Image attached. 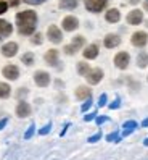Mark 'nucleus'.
Segmentation results:
<instances>
[{"mask_svg":"<svg viewBox=\"0 0 148 160\" xmlns=\"http://www.w3.org/2000/svg\"><path fill=\"white\" fill-rule=\"evenodd\" d=\"M18 32L21 36H32L37 26V13L34 10H24L16 15Z\"/></svg>","mask_w":148,"mask_h":160,"instance_id":"nucleus-1","label":"nucleus"},{"mask_svg":"<svg viewBox=\"0 0 148 160\" xmlns=\"http://www.w3.org/2000/svg\"><path fill=\"white\" fill-rule=\"evenodd\" d=\"M86 10L90 13H101L108 5V0H84Z\"/></svg>","mask_w":148,"mask_h":160,"instance_id":"nucleus-2","label":"nucleus"},{"mask_svg":"<svg viewBox=\"0 0 148 160\" xmlns=\"http://www.w3.org/2000/svg\"><path fill=\"white\" fill-rule=\"evenodd\" d=\"M113 62H114V67H116L118 70L124 71V70L129 68V63H131V55H129L127 52H124V50H123V52H118V53L114 55Z\"/></svg>","mask_w":148,"mask_h":160,"instance_id":"nucleus-3","label":"nucleus"},{"mask_svg":"<svg viewBox=\"0 0 148 160\" xmlns=\"http://www.w3.org/2000/svg\"><path fill=\"white\" fill-rule=\"evenodd\" d=\"M131 44L137 49H143L148 44V32L146 31H135L131 36Z\"/></svg>","mask_w":148,"mask_h":160,"instance_id":"nucleus-4","label":"nucleus"},{"mask_svg":"<svg viewBox=\"0 0 148 160\" xmlns=\"http://www.w3.org/2000/svg\"><path fill=\"white\" fill-rule=\"evenodd\" d=\"M52 78H50V73L49 71H44V70H37L34 73V82H35V86H39V88H47L49 84H50Z\"/></svg>","mask_w":148,"mask_h":160,"instance_id":"nucleus-5","label":"nucleus"},{"mask_svg":"<svg viewBox=\"0 0 148 160\" xmlns=\"http://www.w3.org/2000/svg\"><path fill=\"white\" fill-rule=\"evenodd\" d=\"M126 21H127V24H131V26L142 24L143 23V12L140 10V8H134V10H131L127 13Z\"/></svg>","mask_w":148,"mask_h":160,"instance_id":"nucleus-6","label":"nucleus"},{"mask_svg":"<svg viewBox=\"0 0 148 160\" xmlns=\"http://www.w3.org/2000/svg\"><path fill=\"white\" fill-rule=\"evenodd\" d=\"M47 39L52 42V44H60L63 41V31L57 24H50L49 29H47Z\"/></svg>","mask_w":148,"mask_h":160,"instance_id":"nucleus-7","label":"nucleus"},{"mask_svg":"<svg viewBox=\"0 0 148 160\" xmlns=\"http://www.w3.org/2000/svg\"><path fill=\"white\" fill-rule=\"evenodd\" d=\"M77 28H79V20H77L76 16L68 15V16L63 18V21H61V29H63V31L72 32V31H76Z\"/></svg>","mask_w":148,"mask_h":160,"instance_id":"nucleus-8","label":"nucleus"},{"mask_svg":"<svg viewBox=\"0 0 148 160\" xmlns=\"http://www.w3.org/2000/svg\"><path fill=\"white\" fill-rule=\"evenodd\" d=\"M103 76H105V73H103L101 68H90V71L87 73L86 79H87V82L90 84V86H97L98 82H101Z\"/></svg>","mask_w":148,"mask_h":160,"instance_id":"nucleus-9","label":"nucleus"},{"mask_svg":"<svg viewBox=\"0 0 148 160\" xmlns=\"http://www.w3.org/2000/svg\"><path fill=\"white\" fill-rule=\"evenodd\" d=\"M15 113H16L18 118H27L32 113L31 103H27L26 100H20V102H18V105H16V108H15Z\"/></svg>","mask_w":148,"mask_h":160,"instance_id":"nucleus-10","label":"nucleus"},{"mask_svg":"<svg viewBox=\"0 0 148 160\" xmlns=\"http://www.w3.org/2000/svg\"><path fill=\"white\" fill-rule=\"evenodd\" d=\"M123 39L119 34H114V32H109L103 37V45L106 47V49H116L118 45H121Z\"/></svg>","mask_w":148,"mask_h":160,"instance_id":"nucleus-11","label":"nucleus"},{"mask_svg":"<svg viewBox=\"0 0 148 160\" xmlns=\"http://www.w3.org/2000/svg\"><path fill=\"white\" fill-rule=\"evenodd\" d=\"M2 74L5 76V79L8 81H16L18 78H20V68L16 67V65H5L3 70H2Z\"/></svg>","mask_w":148,"mask_h":160,"instance_id":"nucleus-12","label":"nucleus"},{"mask_svg":"<svg viewBox=\"0 0 148 160\" xmlns=\"http://www.w3.org/2000/svg\"><path fill=\"white\" fill-rule=\"evenodd\" d=\"M44 60L49 67H57V65L60 63V50H57V49L47 50L45 55H44Z\"/></svg>","mask_w":148,"mask_h":160,"instance_id":"nucleus-13","label":"nucleus"},{"mask_svg":"<svg viewBox=\"0 0 148 160\" xmlns=\"http://www.w3.org/2000/svg\"><path fill=\"white\" fill-rule=\"evenodd\" d=\"M82 55H84L86 60H95L98 55H100L98 44H89V45H86L84 50H82Z\"/></svg>","mask_w":148,"mask_h":160,"instance_id":"nucleus-14","label":"nucleus"},{"mask_svg":"<svg viewBox=\"0 0 148 160\" xmlns=\"http://www.w3.org/2000/svg\"><path fill=\"white\" fill-rule=\"evenodd\" d=\"M18 49H20V47H18V44L16 42H7V44H3L2 45V55L3 57H7V58H12V57H15V55L18 53Z\"/></svg>","mask_w":148,"mask_h":160,"instance_id":"nucleus-15","label":"nucleus"},{"mask_svg":"<svg viewBox=\"0 0 148 160\" xmlns=\"http://www.w3.org/2000/svg\"><path fill=\"white\" fill-rule=\"evenodd\" d=\"M74 96H76L77 100L84 102V100H87V99L92 97V89L89 86H77L76 91H74Z\"/></svg>","mask_w":148,"mask_h":160,"instance_id":"nucleus-16","label":"nucleus"},{"mask_svg":"<svg viewBox=\"0 0 148 160\" xmlns=\"http://www.w3.org/2000/svg\"><path fill=\"white\" fill-rule=\"evenodd\" d=\"M105 20L111 24H116L121 21V12L118 10V8H108L105 12Z\"/></svg>","mask_w":148,"mask_h":160,"instance_id":"nucleus-17","label":"nucleus"},{"mask_svg":"<svg viewBox=\"0 0 148 160\" xmlns=\"http://www.w3.org/2000/svg\"><path fill=\"white\" fill-rule=\"evenodd\" d=\"M12 32H13V26L8 21H5V20H0V41L10 37Z\"/></svg>","mask_w":148,"mask_h":160,"instance_id":"nucleus-18","label":"nucleus"},{"mask_svg":"<svg viewBox=\"0 0 148 160\" xmlns=\"http://www.w3.org/2000/svg\"><path fill=\"white\" fill-rule=\"evenodd\" d=\"M135 63H137V67L143 70L148 67V52L146 50H140L137 53V58H135Z\"/></svg>","mask_w":148,"mask_h":160,"instance_id":"nucleus-19","label":"nucleus"},{"mask_svg":"<svg viewBox=\"0 0 148 160\" xmlns=\"http://www.w3.org/2000/svg\"><path fill=\"white\" fill-rule=\"evenodd\" d=\"M137 121H134V120H127L126 123L123 125V136H129V134H132L134 131L137 129Z\"/></svg>","mask_w":148,"mask_h":160,"instance_id":"nucleus-20","label":"nucleus"},{"mask_svg":"<svg viewBox=\"0 0 148 160\" xmlns=\"http://www.w3.org/2000/svg\"><path fill=\"white\" fill-rule=\"evenodd\" d=\"M76 70H77V74L79 76H87V73L90 71V65L87 63V62H77V65H76Z\"/></svg>","mask_w":148,"mask_h":160,"instance_id":"nucleus-21","label":"nucleus"},{"mask_svg":"<svg viewBox=\"0 0 148 160\" xmlns=\"http://www.w3.org/2000/svg\"><path fill=\"white\" fill-rule=\"evenodd\" d=\"M77 5H79L77 0H60L61 10H74V8H77Z\"/></svg>","mask_w":148,"mask_h":160,"instance_id":"nucleus-22","label":"nucleus"},{"mask_svg":"<svg viewBox=\"0 0 148 160\" xmlns=\"http://www.w3.org/2000/svg\"><path fill=\"white\" fill-rule=\"evenodd\" d=\"M12 96V86L8 82H0V99H8Z\"/></svg>","mask_w":148,"mask_h":160,"instance_id":"nucleus-23","label":"nucleus"},{"mask_svg":"<svg viewBox=\"0 0 148 160\" xmlns=\"http://www.w3.org/2000/svg\"><path fill=\"white\" fill-rule=\"evenodd\" d=\"M71 44L76 47L77 50H81V49H84V47H86V37L84 36H74Z\"/></svg>","mask_w":148,"mask_h":160,"instance_id":"nucleus-24","label":"nucleus"},{"mask_svg":"<svg viewBox=\"0 0 148 160\" xmlns=\"http://www.w3.org/2000/svg\"><path fill=\"white\" fill-rule=\"evenodd\" d=\"M21 62H23L24 65H27V67H32L34 62H35V55H34L32 52H26V53L21 55Z\"/></svg>","mask_w":148,"mask_h":160,"instance_id":"nucleus-25","label":"nucleus"},{"mask_svg":"<svg viewBox=\"0 0 148 160\" xmlns=\"http://www.w3.org/2000/svg\"><path fill=\"white\" fill-rule=\"evenodd\" d=\"M42 42H44V34L34 32V34L31 36V44H32V45H40Z\"/></svg>","mask_w":148,"mask_h":160,"instance_id":"nucleus-26","label":"nucleus"},{"mask_svg":"<svg viewBox=\"0 0 148 160\" xmlns=\"http://www.w3.org/2000/svg\"><path fill=\"white\" fill-rule=\"evenodd\" d=\"M63 52H64V55H69V57H72V55L77 53V49H76L72 44H68V45L63 47Z\"/></svg>","mask_w":148,"mask_h":160,"instance_id":"nucleus-27","label":"nucleus"},{"mask_svg":"<svg viewBox=\"0 0 148 160\" xmlns=\"http://www.w3.org/2000/svg\"><path fill=\"white\" fill-rule=\"evenodd\" d=\"M27 94H29V89H27V88H20V89L16 91L15 96H16L18 100H24V97L27 96Z\"/></svg>","mask_w":148,"mask_h":160,"instance_id":"nucleus-28","label":"nucleus"},{"mask_svg":"<svg viewBox=\"0 0 148 160\" xmlns=\"http://www.w3.org/2000/svg\"><path fill=\"white\" fill-rule=\"evenodd\" d=\"M127 84H129V89H131L132 92H137L138 89H140V84H138L137 81H134L132 78H129V79H127Z\"/></svg>","mask_w":148,"mask_h":160,"instance_id":"nucleus-29","label":"nucleus"},{"mask_svg":"<svg viewBox=\"0 0 148 160\" xmlns=\"http://www.w3.org/2000/svg\"><path fill=\"white\" fill-rule=\"evenodd\" d=\"M106 141H111V142H119V141H121V138H119L118 131H114V133H109V134L106 136Z\"/></svg>","mask_w":148,"mask_h":160,"instance_id":"nucleus-30","label":"nucleus"},{"mask_svg":"<svg viewBox=\"0 0 148 160\" xmlns=\"http://www.w3.org/2000/svg\"><path fill=\"white\" fill-rule=\"evenodd\" d=\"M34 133H35V125H34V123H31V126L27 128V131L24 133V139H31V138L34 136Z\"/></svg>","mask_w":148,"mask_h":160,"instance_id":"nucleus-31","label":"nucleus"},{"mask_svg":"<svg viewBox=\"0 0 148 160\" xmlns=\"http://www.w3.org/2000/svg\"><path fill=\"white\" fill-rule=\"evenodd\" d=\"M50 129H52V123H47L44 128L39 129V134H40V136H45V134H49V133H50Z\"/></svg>","mask_w":148,"mask_h":160,"instance_id":"nucleus-32","label":"nucleus"},{"mask_svg":"<svg viewBox=\"0 0 148 160\" xmlns=\"http://www.w3.org/2000/svg\"><path fill=\"white\" fill-rule=\"evenodd\" d=\"M90 107H92V97L87 99V100H84V103H82V107H81V112H87Z\"/></svg>","mask_w":148,"mask_h":160,"instance_id":"nucleus-33","label":"nucleus"},{"mask_svg":"<svg viewBox=\"0 0 148 160\" xmlns=\"http://www.w3.org/2000/svg\"><path fill=\"white\" fill-rule=\"evenodd\" d=\"M8 10V2H5V0H0V15L7 13Z\"/></svg>","mask_w":148,"mask_h":160,"instance_id":"nucleus-34","label":"nucleus"},{"mask_svg":"<svg viewBox=\"0 0 148 160\" xmlns=\"http://www.w3.org/2000/svg\"><path fill=\"white\" fill-rule=\"evenodd\" d=\"M106 100H108L106 94H101V96L98 97V107H105L106 105Z\"/></svg>","mask_w":148,"mask_h":160,"instance_id":"nucleus-35","label":"nucleus"},{"mask_svg":"<svg viewBox=\"0 0 148 160\" xmlns=\"http://www.w3.org/2000/svg\"><path fill=\"white\" fill-rule=\"evenodd\" d=\"M121 107V100H119V97H116L114 100H113V103H109V108L111 110H116V108H119Z\"/></svg>","mask_w":148,"mask_h":160,"instance_id":"nucleus-36","label":"nucleus"},{"mask_svg":"<svg viewBox=\"0 0 148 160\" xmlns=\"http://www.w3.org/2000/svg\"><path fill=\"white\" fill-rule=\"evenodd\" d=\"M23 2L27 5H40V3H45L47 0H23Z\"/></svg>","mask_w":148,"mask_h":160,"instance_id":"nucleus-37","label":"nucleus"},{"mask_svg":"<svg viewBox=\"0 0 148 160\" xmlns=\"http://www.w3.org/2000/svg\"><path fill=\"white\" fill-rule=\"evenodd\" d=\"M95 118H97V112H92V113H89V115L84 117V121H92V120H95Z\"/></svg>","mask_w":148,"mask_h":160,"instance_id":"nucleus-38","label":"nucleus"},{"mask_svg":"<svg viewBox=\"0 0 148 160\" xmlns=\"http://www.w3.org/2000/svg\"><path fill=\"white\" fill-rule=\"evenodd\" d=\"M100 138H101V133H97V134H94V136L89 138V142H97Z\"/></svg>","mask_w":148,"mask_h":160,"instance_id":"nucleus-39","label":"nucleus"},{"mask_svg":"<svg viewBox=\"0 0 148 160\" xmlns=\"http://www.w3.org/2000/svg\"><path fill=\"white\" fill-rule=\"evenodd\" d=\"M95 121H97V125H103L105 121H108V117H97Z\"/></svg>","mask_w":148,"mask_h":160,"instance_id":"nucleus-40","label":"nucleus"},{"mask_svg":"<svg viewBox=\"0 0 148 160\" xmlns=\"http://www.w3.org/2000/svg\"><path fill=\"white\" fill-rule=\"evenodd\" d=\"M8 123V118H3L2 121H0V129H3V126Z\"/></svg>","mask_w":148,"mask_h":160,"instance_id":"nucleus-41","label":"nucleus"},{"mask_svg":"<svg viewBox=\"0 0 148 160\" xmlns=\"http://www.w3.org/2000/svg\"><path fill=\"white\" fill-rule=\"evenodd\" d=\"M20 2H21V0H10V5L12 7H16V5H20Z\"/></svg>","mask_w":148,"mask_h":160,"instance_id":"nucleus-42","label":"nucleus"},{"mask_svg":"<svg viewBox=\"0 0 148 160\" xmlns=\"http://www.w3.org/2000/svg\"><path fill=\"white\" fill-rule=\"evenodd\" d=\"M142 128H148V118H145V120L142 121Z\"/></svg>","mask_w":148,"mask_h":160,"instance_id":"nucleus-43","label":"nucleus"},{"mask_svg":"<svg viewBox=\"0 0 148 160\" xmlns=\"http://www.w3.org/2000/svg\"><path fill=\"white\" fill-rule=\"evenodd\" d=\"M55 86H58V88H63V81L57 79V81H55Z\"/></svg>","mask_w":148,"mask_h":160,"instance_id":"nucleus-44","label":"nucleus"},{"mask_svg":"<svg viewBox=\"0 0 148 160\" xmlns=\"http://www.w3.org/2000/svg\"><path fill=\"white\" fill-rule=\"evenodd\" d=\"M143 10L148 13V0H145V2H143Z\"/></svg>","mask_w":148,"mask_h":160,"instance_id":"nucleus-45","label":"nucleus"},{"mask_svg":"<svg viewBox=\"0 0 148 160\" xmlns=\"http://www.w3.org/2000/svg\"><path fill=\"white\" fill-rule=\"evenodd\" d=\"M129 2H131V3H138L140 0H129Z\"/></svg>","mask_w":148,"mask_h":160,"instance_id":"nucleus-46","label":"nucleus"},{"mask_svg":"<svg viewBox=\"0 0 148 160\" xmlns=\"http://www.w3.org/2000/svg\"><path fill=\"white\" fill-rule=\"evenodd\" d=\"M143 144H145V146H148V138L145 139V142H143Z\"/></svg>","mask_w":148,"mask_h":160,"instance_id":"nucleus-47","label":"nucleus"},{"mask_svg":"<svg viewBox=\"0 0 148 160\" xmlns=\"http://www.w3.org/2000/svg\"><path fill=\"white\" fill-rule=\"evenodd\" d=\"M146 81H148V76H146Z\"/></svg>","mask_w":148,"mask_h":160,"instance_id":"nucleus-48","label":"nucleus"}]
</instances>
